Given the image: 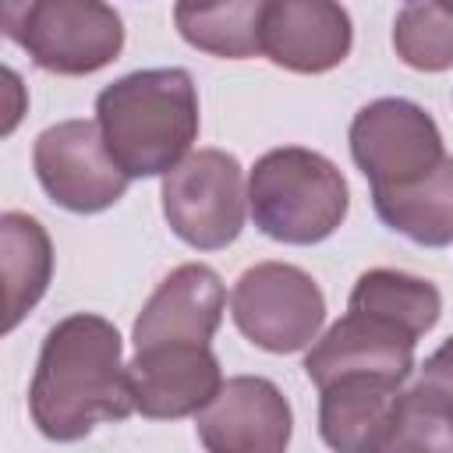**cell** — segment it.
I'll return each instance as SVG.
<instances>
[{
  "mask_svg": "<svg viewBox=\"0 0 453 453\" xmlns=\"http://www.w3.org/2000/svg\"><path fill=\"white\" fill-rule=\"evenodd\" d=\"M421 382H428L432 389H439V393L453 403V336H449L439 350H432V354L425 357V365H421Z\"/></svg>",
  "mask_w": 453,
  "mask_h": 453,
  "instance_id": "obj_21",
  "label": "cell"
},
{
  "mask_svg": "<svg viewBox=\"0 0 453 453\" xmlns=\"http://www.w3.org/2000/svg\"><path fill=\"white\" fill-rule=\"evenodd\" d=\"M414 343L418 336H411L403 326L372 311L347 308V315L336 319L326 336H315L308 347L304 375L315 382V389L347 375L403 386L414 372Z\"/></svg>",
  "mask_w": 453,
  "mask_h": 453,
  "instance_id": "obj_9",
  "label": "cell"
},
{
  "mask_svg": "<svg viewBox=\"0 0 453 453\" xmlns=\"http://www.w3.org/2000/svg\"><path fill=\"white\" fill-rule=\"evenodd\" d=\"M226 287L205 262L177 265L142 304L131 340L134 350L159 343H209L223 322Z\"/></svg>",
  "mask_w": 453,
  "mask_h": 453,
  "instance_id": "obj_13",
  "label": "cell"
},
{
  "mask_svg": "<svg viewBox=\"0 0 453 453\" xmlns=\"http://www.w3.org/2000/svg\"><path fill=\"white\" fill-rule=\"evenodd\" d=\"M96 120L117 166L134 177L170 173L198 138V88L184 67H145L96 96Z\"/></svg>",
  "mask_w": 453,
  "mask_h": 453,
  "instance_id": "obj_2",
  "label": "cell"
},
{
  "mask_svg": "<svg viewBox=\"0 0 453 453\" xmlns=\"http://www.w3.org/2000/svg\"><path fill=\"white\" fill-rule=\"evenodd\" d=\"M319 435L340 453H382L400 386L347 375L319 389Z\"/></svg>",
  "mask_w": 453,
  "mask_h": 453,
  "instance_id": "obj_14",
  "label": "cell"
},
{
  "mask_svg": "<svg viewBox=\"0 0 453 453\" xmlns=\"http://www.w3.org/2000/svg\"><path fill=\"white\" fill-rule=\"evenodd\" d=\"M269 0H177L180 39L209 57L248 60L262 53V14Z\"/></svg>",
  "mask_w": 453,
  "mask_h": 453,
  "instance_id": "obj_15",
  "label": "cell"
},
{
  "mask_svg": "<svg viewBox=\"0 0 453 453\" xmlns=\"http://www.w3.org/2000/svg\"><path fill=\"white\" fill-rule=\"evenodd\" d=\"M396 57L425 74L453 67V11L435 0H407L393 21Z\"/></svg>",
  "mask_w": 453,
  "mask_h": 453,
  "instance_id": "obj_20",
  "label": "cell"
},
{
  "mask_svg": "<svg viewBox=\"0 0 453 453\" xmlns=\"http://www.w3.org/2000/svg\"><path fill=\"white\" fill-rule=\"evenodd\" d=\"M131 411L134 393L117 326L92 311L60 319L42 340L28 386L32 425L53 442H74Z\"/></svg>",
  "mask_w": 453,
  "mask_h": 453,
  "instance_id": "obj_1",
  "label": "cell"
},
{
  "mask_svg": "<svg viewBox=\"0 0 453 453\" xmlns=\"http://www.w3.org/2000/svg\"><path fill=\"white\" fill-rule=\"evenodd\" d=\"M350 156L372 195L411 188L446 159L439 124L411 99L382 96L361 106L350 120Z\"/></svg>",
  "mask_w": 453,
  "mask_h": 453,
  "instance_id": "obj_6",
  "label": "cell"
},
{
  "mask_svg": "<svg viewBox=\"0 0 453 453\" xmlns=\"http://www.w3.org/2000/svg\"><path fill=\"white\" fill-rule=\"evenodd\" d=\"M347 308L382 315L396 326H403L411 336H425L435 329L442 315V294L435 283L400 273V269H368L357 276Z\"/></svg>",
  "mask_w": 453,
  "mask_h": 453,
  "instance_id": "obj_18",
  "label": "cell"
},
{
  "mask_svg": "<svg viewBox=\"0 0 453 453\" xmlns=\"http://www.w3.org/2000/svg\"><path fill=\"white\" fill-rule=\"evenodd\" d=\"M230 315L248 343L269 354H297L315 343L326 322V297L301 265L258 262L237 276Z\"/></svg>",
  "mask_w": 453,
  "mask_h": 453,
  "instance_id": "obj_7",
  "label": "cell"
},
{
  "mask_svg": "<svg viewBox=\"0 0 453 453\" xmlns=\"http://www.w3.org/2000/svg\"><path fill=\"white\" fill-rule=\"evenodd\" d=\"M195 432L212 453H283L294 414L273 379L234 375L223 379L219 393L195 414Z\"/></svg>",
  "mask_w": 453,
  "mask_h": 453,
  "instance_id": "obj_10",
  "label": "cell"
},
{
  "mask_svg": "<svg viewBox=\"0 0 453 453\" xmlns=\"http://www.w3.org/2000/svg\"><path fill=\"white\" fill-rule=\"evenodd\" d=\"M248 188L237 156L223 149L188 152L163 173V216L195 251H219L244 230Z\"/></svg>",
  "mask_w": 453,
  "mask_h": 453,
  "instance_id": "obj_5",
  "label": "cell"
},
{
  "mask_svg": "<svg viewBox=\"0 0 453 453\" xmlns=\"http://www.w3.org/2000/svg\"><path fill=\"white\" fill-rule=\"evenodd\" d=\"M134 411L152 421H177L198 414L223 386L219 357L209 343H159L142 347L127 361Z\"/></svg>",
  "mask_w": 453,
  "mask_h": 453,
  "instance_id": "obj_11",
  "label": "cell"
},
{
  "mask_svg": "<svg viewBox=\"0 0 453 453\" xmlns=\"http://www.w3.org/2000/svg\"><path fill=\"white\" fill-rule=\"evenodd\" d=\"M375 216L421 248H446L453 241V156L435 173L411 188L372 195Z\"/></svg>",
  "mask_w": 453,
  "mask_h": 453,
  "instance_id": "obj_17",
  "label": "cell"
},
{
  "mask_svg": "<svg viewBox=\"0 0 453 453\" xmlns=\"http://www.w3.org/2000/svg\"><path fill=\"white\" fill-rule=\"evenodd\" d=\"M32 166L53 205L67 212H103L117 205L131 177L110 156L99 120H60L32 145Z\"/></svg>",
  "mask_w": 453,
  "mask_h": 453,
  "instance_id": "obj_8",
  "label": "cell"
},
{
  "mask_svg": "<svg viewBox=\"0 0 453 453\" xmlns=\"http://www.w3.org/2000/svg\"><path fill=\"white\" fill-rule=\"evenodd\" d=\"M435 4H442L446 11H453V0H435Z\"/></svg>",
  "mask_w": 453,
  "mask_h": 453,
  "instance_id": "obj_22",
  "label": "cell"
},
{
  "mask_svg": "<svg viewBox=\"0 0 453 453\" xmlns=\"http://www.w3.org/2000/svg\"><path fill=\"white\" fill-rule=\"evenodd\" d=\"M354 25L340 0H269L262 53L294 74H326L350 57Z\"/></svg>",
  "mask_w": 453,
  "mask_h": 453,
  "instance_id": "obj_12",
  "label": "cell"
},
{
  "mask_svg": "<svg viewBox=\"0 0 453 453\" xmlns=\"http://www.w3.org/2000/svg\"><path fill=\"white\" fill-rule=\"evenodd\" d=\"M0 262H4V283H7V322L11 333L46 294L53 280V244L46 226L18 209H7L0 216Z\"/></svg>",
  "mask_w": 453,
  "mask_h": 453,
  "instance_id": "obj_16",
  "label": "cell"
},
{
  "mask_svg": "<svg viewBox=\"0 0 453 453\" xmlns=\"http://www.w3.org/2000/svg\"><path fill=\"white\" fill-rule=\"evenodd\" d=\"M248 209L265 237L308 248L340 230L350 209V188L322 152L283 145L255 159L248 173Z\"/></svg>",
  "mask_w": 453,
  "mask_h": 453,
  "instance_id": "obj_3",
  "label": "cell"
},
{
  "mask_svg": "<svg viewBox=\"0 0 453 453\" xmlns=\"http://www.w3.org/2000/svg\"><path fill=\"white\" fill-rule=\"evenodd\" d=\"M400 449L453 453V403L421 379L411 389H400L393 403L382 453H400Z\"/></svg>",
  "mask_w": 453,
  "mask_h": 453,
  "instance_id": "obj_19",
  "label": "cell"
},
{
  "mask_svg": "<svg viewBox=\"0 0 453 453\" xmlns=\"http://www.w3.org/2000/svg\"><path fill=\"white\" fill-rule=\"evenodd\" d=\"M0 25L35 67L64 78L96 74L124 50V21L106 0H0Z\"/></svg>",
  "mask_w": 453,
  "mask_h": 453,
  "instance_id": "obj_4",
  "label": "cell"
}]
</instances>
